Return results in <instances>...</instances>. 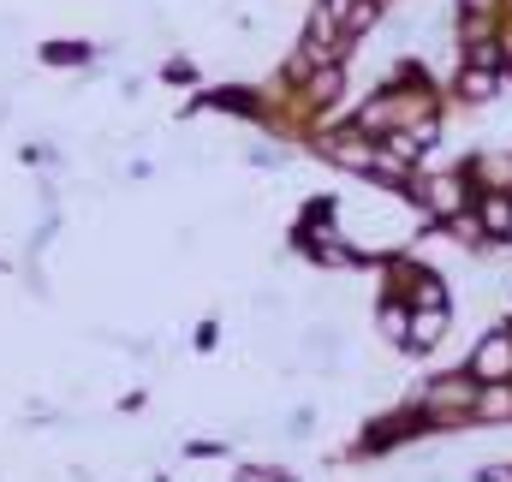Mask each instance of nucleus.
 <instances>
[{"label":"nucleus","mask_w":512,"mask_h":482,"mask_svg":"<svg viewBox=\"0 0 512 482\" xmlns=\"http://www.w3.org/2000/svg\"><path fill=\"white\" fill-rule=\"evenodd\" d=\"M417 411L429 417V423H453V417H465V411H477V393L465 387V381H435L423 399H417Z\"/></svg>","instance_id":"nucleus-1"},{"label":"nucleus","mask_w":512,"mask_h":482,"mask_svg":"<svg viewBox=\"0 0 512 482\" xmlns=\"http://www.w3.org/2000/svg\"><path fill=\"white\" fill-rule=\"evenodd\" d=\"M471 369H477L483 381H507V375H512V334L483 340V346H477V358H471Z\"/></svg>","instance_id":"nucleus-2"},{"label":"nucleus","mask_w":512,"mask_h":482,"mask_svg":"<svg viewBox=\"0 0 512 482\" xmlns=\"http://www.w3.org/2000/svg\"><path fill=\"white\" fill-rule=\"evenodd\" d=\"M328 155L340 167H358V173H376V161H382V149H370L364 137H328Z\"/></svg>","instance_id":"nucleus-3"},{"label":"nucleus","mask_w":512,"mask_h":482,"mask_svg":"<svg viewBox=\"0 0 512 482\" xmlns=\"http://www.w3.org/2000/svg\"><path fill=\"white\" fill-rule=\"evenodd\" d=\"M441 334H447V304H429V310L411 316V340H417V346H435Z\"/></svg>","instance_id":"nucleus-4"},{"label":"nucleus","mask_w":512,"mask_h":482,"mask_svg":"<svg viewBox=\"0 0 512 482\" xmlns=\"http://www.w3.org/2000/svg\"><path fill=\"white\" fill-rule=\"evenodd\" d=\"M459 203H465L459 179H435V185H429V209H435V215H459Z\"/></svg>","instance_id":"nucleus-5"},{"label":"nucleus","mask_w":512,"mask_h":482,"mask_svg":"<svg viewBox=\"0 0 512 482\" xmlns=\"http://www.w3.org/2000/svg\"><path fill=\"white\" fill-rule=\"evenodd\" d=\"M512 227V203L507 197H489V203H483V233H507Z\"/></svg>","instance_id":"nucleus-6"},{"label":"nucleus","mask_w":512,"mask_h":482,"mask_svg":"<svg viewBox=\"0 0 512 482\" xmlns=\"http://www.w3.org/2000/svg\"><path fill=\"white\" fill-rule=\"evenodd\" d=\"M501 84H507V78H495V72H483V66H477V72H465V78H459V90H465V96H495V90H501Z\"/></svg>","instance_id":"nucleus-7"},{"label":"nucleus","mask_w":512,"mask_h":482,"mask_svg":"<svg viewBox=\"0 0 512 482\" xmlns=\"http://www.w3.org/2000/svg\"><path fill=\"white\" fill-rule=\"evenodd\" d=\"M477 411L483 417H512V393H501V387L495 393H477Z\"/></svg>","instance_id":"nucleus-8"},{"label":"nucleus","mask_w":512,"mask_h":482,"mask_svg":"<svg viewBox=\"0 0 512 482\" xmlns=\"http://www.w3.org/2000/svg\"><path fill=\"white\" fill-rule=\"evenodd\" d=\"M382 328L393 340H411V316H405V310H382Z\"/></svg>","instance_id":"nucleus-9"},{"label":"nucleus","mask_w":512,"mask_h":482,"mask_svg":"<svg viewBox=\"0 0 512 482\" xmlns=\"http://www.w3.org/2000/svg\"><path fill=\"white\" fill-rule=\"evenodd\" d=\"M507 239H512V227H507Z\"/></svg>","instance_id":"nucleus-10"},{"label":"nucleus","mask_w":512,"mask_h":482,"mask_svg":"<svg viewBox=\"0 0 512 482\" xmlns=\"http://www.w3.org/2000/svg\"><path fill=\"white\" fill-rule=\"evenodd\" d=\"M507 334H512V328H507Z\"/></svg>","instance_id":"nucleus-11"}]
</instances>
